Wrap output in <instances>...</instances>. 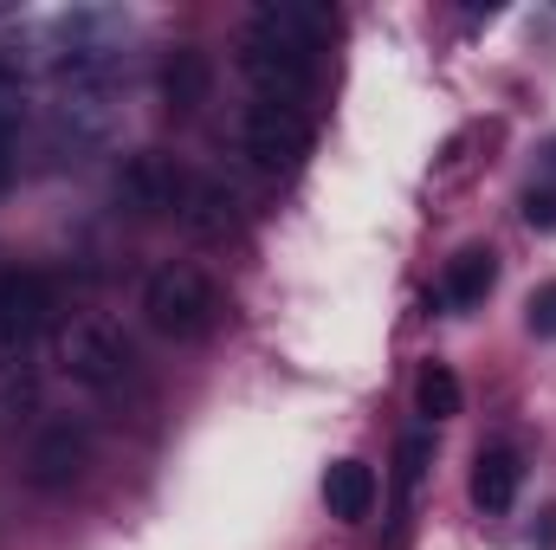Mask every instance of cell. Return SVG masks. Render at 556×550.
Here are the masks:
<instances>
[{
	"instance_id": "obj_1",
	"label": "cell",
	"mask_w": 556,
	"mask_h": 550,
	"mask_svg": "<svg viewBox=\"0 0 556 550\" xmlns=\"http://www.w3.org/2000/svg\"><path fill=\"white\" fill-rule=\"evenodd\" d=\"M337 39V7L324 0H266L240 39V72L253 85V104L304 111L317 91L324 46Z\"/></svg>"
},
{
	"instance_id": "obj_2",
	"label": "cell",
	"mask_w": 556,
	"mask_h": 550,
	"mask_svg": "<svg viewBox=\"0 0 556 550\" xmlns=\"http://www.w3.org/2000/svg\"><path fill=\"white\" fill-rule=\"evenodd\" d=\"M142 317L168 343H207L214 324H220V285L201 273V266L168 260V266H155L149 285H142Z\"/></svg>"
},
{
	"instance_id": "obj_3",
	"label": "cell",
	"mask_w": 556,
	"mask_h": 550,
	"mask_svg": "<svg viewBox=\"0 0 556 550\" xmlns=\"http://www.w3.org/2000/svg\"><path fill=\"white\" fill-rule=\"evenodd\" d=\"M59 370L91 396H117L137 376V350L111 317H72L59 330Z\"/></svg>"
},
{
	"instance_id": "obj_4",
	"label": "cell",
	"mask_w": 556,
	"mask_h": 550,
	"mask_svg": "<svg viewBox=\"0 0 556 550\" xmlns=\"http://www.w3.org/2000/svg\"><path fill=\"white\" fill-rule=\"evenodd\" d=\"M240 155L260 175H298L311 155V117L285 111V104H247L240 117Z\"/></svg>"
},
{
	"instance_id": "obj_5",
	"label": "cell",
	"mask_w": 556,
	"mask_h": 550,
	"mask_svg": "<svg viewBox=\"0 0 556 550\" xmlns=\"http://www.w3.org/2000/svg\"><path fill=\"white\" fill-rule=\"evenodd\" d=\"M85 473H91V434H85L72 414L46 421V427L33 434V447H26V486L46 492V499H59V492H72Z\"/></svg>"
},
{
	"instance_id": "obj_6",
	"label": "cell",
	"mask_w": 556,
	"mask_h": 550,
	"mask_svg": "<svg viewBox=\"0 0 556 550\" xmlns=\"http://www.w3.org/2000/svg\"><path fill=\"white\" fill-rule=\"evenodd\" d=\"M117 201H124L137 221L181 214V201H188V168H181L168 149H137V155L117 168Z\"/></svg>"
},
{
	"instance_id": "obj_7",
	"label": "cell",
	"mask_w": 556,
	"mask_h": 550,
	"mask_svg": "<svg viewBox=\"0 0 556 550\" xmlns=\"http://www.w3.org/2000/svg\"><path fill=\"white\" fill-rule=\"evenodd\" d=\"M52 311V285L39 273H0V343L13 357H33V337Z\"/></svg>"
},
{
	"instance_id": "obj_8",
	"label": "cell",
	"mask_w": 556,
	"mask_h": 550,
	"mask_svg": "<svg viewBox=\"0 0 556 550\" xmlns=\"http://www.w3.org/2000/svg\"><path fill=\"white\" fill-rule=\"evenodd\" d=\"M207 98H214V59L201 46H175L162 59V104H168V117H194Z\"/></svg>"
},
{
	"instance_id": "obj_9",
	"label": "cell",
	"mask_w": 556,
	"mask_h": 550,
	"mask_svg": "<svg viewBox=\"0 0 556 550\" xmlns=\"http://www.w3.org/2000/svg\"><path fill=\"white\" fill-rule=\"evenodd\" d=\"M518 486H525V460H518V447L492 440V447L472 453V486H466V492H472L479 512H511Z\"/></svg>"
},
{
	"instance_id": "obj_10",
	"label": "cell",
	"mask_w": 556,
	"mask_h": 550,
	"mask_svg": "<svg viewBox=\"0 0 556 550\" xmlns=\"http://www.w3.org/2000/svg\"><path fill=\"white\" fill-rule=\"evenodd\" d=\"M376 499H382V486H376V466H369V460H337V466L324 473V505H330V518L363 525V518L376 512Z\"/></svg>"
},
{
	"instance_id": "obj_11",
	"label": "cell",
	"mask_w": 556,
	"mask_h": 550,
	"mask_svg": "<svg viewBox=\"0 0 556 550\" xmlns=\"http://www.w3.org/2000/svg\"><path fill=\"white\" fill-rule=\"evenodd\" d=\"M492 285H498V253L492 247H466L446 278H440V304L446 311H472V304H485L492 298Z\"/></svg>"
},
{
	"instance_id": "obj_12",
	"label": "cell",
	"mask_w": 556,
	"mask_h": 550,
	"mask_svg": "<svg viewBox=\"0 0 556 550\" xmlns=\"http://www.w3.org/2000/svg\"><path fill=\"white\" fill-rule=\"evenodd\" d=\"M240 221V195L227 188V182H188V201H181V227L188 234H201V240H220L227 227Z\"/></svg>"
},
{
	"instance_id": "obj_13",
	"label": "cell",
	"mask_w": 556,
	"mask_h": 550,
	"mask_svg": "<svg viewBox=\"0 0 556 550\" xmlns=\"http://www.w3.org/2000/svg\"><path fill=\"white\" fill-rule=\"evenodd\" d=\"M427 460H433V434L427 427L402 434V453H395V538L408 525V505H415V486H420V473H427Z\"/></svg>"
},
{
	"instance_id": "obj_14",
	"label": "cell",
	"mask_w": 556,
	"mask_h": 550,
	"mask_svg": "<svg viewBox=\"0 0 556 550\" xmlns=\"http://www.w3.org/2000/svg\"><path fill=\"white\" fill-rule=\"evenodd\" d=\"M459 402H466V396H459V376H453L446 363H427V370L415 376V414L427 421V427H433V421H453Z\"/></svg>"
},
{
	"instance_id": "obj_15",
	"label": "cell",
	"mask_w": 556,
	"mask_h": 550,
	"mask_svg": "<svg viewBox=\"0 0 556 550\" xmlns=\"http://www.w3.org/2000/svg\"><path fill=\"white\" fill-rule=\"evenodd\" d=\"M525 330H531V337H544V343L556 337V278H544V285L525 298Z\"/></svg>"
},
{
	"instance_id": "obj_16",
	"label": "cell",
	"mask_w": 556,
	"mask_h": 550,
	"mask_svg": "<svg viewBox=\"0 0 556 550\" xmlns=\"http://www.w3.org/2000/svg\"><path fill=\"white\" fill-rule=\"evenodd\" d=\"M518 208H525V227H538V234H556V188H544V182H531Z\"/></svg>"
},
{
	"instance_id": "obj_17",
	"label": "cell",
	"mask_w": 556,
	"mask_h": 550,
	"mask_svg": "<svg viewBox=\"0 0 556 550\" xmlns=\"http://www.w3.org/2000/svg\"><path fill=\"white\" fill-rule=\"evenodd\" d=\"M20 111H26V98H20V78L0 65V155H7L13 130H20Z\"/></svg>"
},
{
	"instance_id": "obj_18",
	"label": "cell",
	"mask_w": 556,
	"mask_h": 550,
	"mask_svg": "<svg viewBox=\"0 0 556 550\" xmlns=\"http://www.w3.org/2000/svg\"><path fill=\"white\" fill-rule=\"evenodd\" d=\"M538 182H544V188H556V137L538 149Z\"/></svg>"
}]
</instances>
